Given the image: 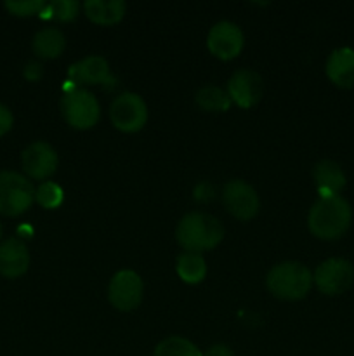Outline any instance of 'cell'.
<instances>
[{
    "label": "cell",
    "mask_w": 354,
    "mask_h": 356,
    "mask_svg": "<svg viewBox=\"0 0 354 356\" xmlns=\"http://www.w3.org/2000/svg\"><path fill=\"white\" fill-rule=\"evenodd\" d=\"M353 222V209L344 197L318 198L307 216L309 232L319 240H339Z\"/></svg>",
    "instance_id": "cell-1"
},
{
    "label": "cell",
    "mask_w": 354,
    "mask_h": 356,
    "mask_svg": "<svg viewBox=\"0 0 354 356\" xmlns=\"http://www.w3.org/2000/svg\"><path fill=\"white\" fill-rule=\"evenodd\" d=\"M224 238V226L217 218L205 212H189L176 228V240L186 252L212 250Z\"/></svg>",
    "instance_id": "cell-2"
},
{
    "label": "cell",
    "mask_w": 354,
    "mask_h": 356,
    "mask_svg": "<svg viewBox=\"0 0 354 356\" xmlns=\"http://www.w3.org/2000/svg\"><path fill=\"white\" fill-rule=\"evenodd\" d=\"M266 285L274 298L283 301H301L311 291L312 273L302 263L285 261L267 273Z\"/></svg>",
    "instance_id": "cell-3"
},
{
    "label": "cell",
    "mask_w": 354,
    "mask_h": 356,
    "mask_svg": "<svg viewBox=\"0 0 354 356\" xmlns=\"http://www.w3.org/2000/svg\"><path fill=\"white\" fill-rule=\"evenodd\" d=\"M35 202V188L28 177L12 170H0V214L16 218Z\"/></svg>",
    "instance_id": "cell-4"
},
{
    "label": "cell",
    "mask_w": 354,
    "mask_h": 356,
    "mask_svg": "<svg viewBox=\"0 0 354 356\" xmlns=\"http://www.w3.org/2000/svg\"><path fill=\"white\" fill-rule=\"evenodd\" d=\"M61 113L69 127L87 131L99 120L101 106L92 92L76 87L61 97Z\"/></svg>",
    "instance_id": "cell-5"
},
{
    "label": "cell",
    "mask_w": 354,
    "mask_h": 356,
    "mask_svg": "<svg viewBox=\"0 0 354 356\" xmlns=\"http://www.w3.org/2000/svg\"><path fill=\"white\" fill-rule=\"evenodd\" d=\"M312 284L325 296L344 294L354 284V264L344 257H330L318 264L312 273Z\"/></svg>",
    "instance_id": "cell-6"
},
{
    "label": "cell",
    "mask_w": 354,
    "mask_h": 356,
    "mask_svg": "<svg viewBox=\"0 0 354 356\" xmlns=\"http://www.w3.org/2000/svg\"><path fill=\"white\" fill-rule=\"evenodd\" d=\"M148 104L139 94L134 92H121L113 99L110 106V118L115 129L121 132L141 131L148 122Z\"/></svg>",
    "instance_id": "cell-7"
},
{
    "label": "cell",
    "mask_w": 354,
    "mask_h": 356,
    "mask_svg": "<svg viewBox=\"0 0 354 356\" xmlns=\"http://www.w3.org/2000/svg\"><path fill=\"white\" fill-rule=\"evenodd\" d=\"M222 204L233 218L239 221H250L260 209L257 191L242 179L228 181L222 188Z\"/></svg>",
    "instance_id": "cell-8"
},
{
    "label": "cell",
    "mask_w": 354,
    "mask_h": 356,
    "mask_svg": "<svg viewBox=\"0 0 354 356\" xmlns=\"http://www.w3.org/2000/svg\"><path fill=\"white\" fill-rule=\"evenodd\" d=\"M142 292H144V285H142L141 277L132 270H121L115 273L108 285V299L118 312H132L139 308L142 301Z\"/></svg>",
    "instance_id": "cell-9"
},
{
    "label": "cell",
    "mask_w": 354,
    "mask_h": 356,
    "mask_svg": "<svg viewBox=\"0 0 354 356\" xmlns=\"http://www.w3.org/2000/svg\"><path fill=\"white\" fill-rule=\"evenodd\" d=\"M245 45L242 28L231 21H219L210 28L207 37V47L217 59L229 61L238 58Z\"/></svg>",
    "instance_id": "cell-10"
},
{
    "label": "cell",
    "mask_w": 354,
    "mask_h": 356,
    "mask_svg": "<svg viewBox=\"0 0 354 356\" xmlns=\"http://www.w3.org/2000/svg\"><path fill=\"white\" fill-rule=\"evenodd\" d=\"M58 153L49 143L35 141L21 153V165L24 174L35 181H45L58 169Z\"/></svg>",
    "instance_id": "cell-11"
},
{
    "label": "cell",
    "mask_w": 354,
    "mask_h": 356,
    "mask_svg": "<svg viewBox=\"0 0 354 356\" xmlns=\"http://www.w3.org/2000/svg\"><path fill=\"white\" fill-rule=\"evenodd\" d=\"M226 90L236 106L248 110L262 97V79L253 70H238L229 76Z\"/></svg>",
    "instance_id": "cell-12"
},
{
    "label": "cell",
    "mask_w": 354,
    "mask_h": 356,
    "mask_svg": "<svg viewBox=\"0 0 354 356\" xmlns=\"http://www.w3.org/2000/svg\"><path fill=\"white\" fill-rule=\"evenodd\" d=\"M68 80L73 83H85V86H96V83H104V86H115V76L111 75L110 63L103 56H89L80 61L73 63L68 68Z\"/></svg>",
    "instance_id": "cell-13"
},
{
    "label": "cell",
    "mask_w": 354,
    "mask_h": 356,
    "mask_svg": "<svg viewBox=\"0 0 354 356\" xmlns=\"http://www.w3.org/2000/svg\"><path fill=\"white\" fill-rule=\"evenodd\" d=\"M30 268V252L19 236H10L0 243V275L9 280L23 277Z\"/></svg>",
    "instance_id": "cell-14"
},
{
    "label": "cell",
    "mask_w": 354,
    "mask_h": 356,
    "mask_svg": "<svg viewBox=\"0 0 354 356\" xmlns=\"http://www.w3.org/2000/svg\"><path fill=\"white\" fill-rule=\"evenodd\" d=\"M326 76L340 89L354 87V49L339 47L332 51L325 65Z\"/></svg>",
    "instance_id": "cell-15"
},
{
    "label": "cell",
    "mask_w": 354,
    "mask_h": 356,
    "mask_svg": "<svg viewBox=\"0 0 354 356\" xmlns=\"http://www.w3.org/2000/svg\"><path fill=\"white\" fill-rule=\"evenodd\" d=\"M312 179H314L319 198L337 197L347 183L342 167L333 160H321L316 163L312 169Z\"/></svg>",
    "instance_id": "cell-16"
},
{
    "label": "cell",
    "mask_w": 354,
    "mask_h": 356,
    "mask_svg": "<svg viewBox=\"0 0 354 356\" xmlns=\"http://www.w3.org/2000/svg\"><path fill=\"white\" fill-rule=\"evenodd\" d=\"M125 2L121 0H87L83 3V13L92 23L101 26H111L124 19L125 16Z\"/></svg>",
    "instance_id": "cell-17"
},
{
    "label": "cell",
    "mask_w": 354,
    "mask_h": 356,
    "mask_svg": "<svg viewBox=\"0 0 354 356\" xmlns=\"http://www.w3.org/2000/svg\"><path fill=\"white\" fill-rule=\"evenodd\" d=\"M31 49L40 59H56L65 52L66 37L58 28H42L31 40Z\"/></svg>",
    "instance_id": "cell-18"
},
{
    "label": "cell",
    "mask_w": 354,
    "mask_h": 356,
    "mask_svg": "<svg viewBox=\"0 0 354 356\" xmlns=\"http://www.w3.org/2000/svg\"><path fill=\"white\" fill-rule=\"evenodd\" d=\"M176 271L184 284L196 285L207 277V263L200 254L184 252L177 257Z\"/></svg>",
    "instance_id": "cell-19"
},
{
    "label": "cell",
    "mask_w": 354,
    "mask_h": 356,
    "mask_svg": "<svg viewBox=\"0 0 354 356\" xmlns=\"http://www.w3.org/2000/svg\"><path fill=\"white\" fill-rule=\"evenodd\" d=\"M198 106L205 111H228L231 108V97L228 90L217 86H205L194 96Z\"/></svg>",
    "instance_id": "cell-20"
},
{
    "label": "cell",
    "mask_w": 354,
    "mask_h": 356,
    "mask_svg": "<svg viewBox=\"0 0 354 356\" xmlns=\"http://www.w3.org/2000/svg\"><path fill=\"white\" fill-rule=\"evenodd\" d=\"M153 356H203V353L191 341L172 336L158 343Z\"/></svg>",
    "instance_id": "cell-21"
},
{
    "label": "cell",
    "mask_w": 354,
    "mask_h": 356,
    "mask_svg": "<svg viewBox=\"0 0 354 356\" xmlns=\"http://www.w3.org/2000/svg\"><path fill=\"white\" fill-rule=\"evenodd\" d=\"M80 3L75 0H56V2L45 3L44 9L38 16L42 19H54V21H71L78 16Z\"/></svg>",
    "instance_id": "cell-22"
},
{
    "label": "cell",
    "mask_w": 354,
    "mask_h": 356,
    "mask_svg": "<svg viewBox=\"0 0 354 356\" xmlns=\"http://www.w3.org/2000/svg\"><path fill=\"white\" fill-rule=\"evenodd\" d=\"M62 198H65V191L52 181H44L35 190V200L44 209H58L62 204Z\"/></svg>",
    "instance_id": "cell-23"
},
{
    "label": "cell",
    "mask_w": 354,
    "mask_h": 356,
    "mask_svg": "<svg viewBox=\"0 0 354 356\" xmlns=\"http://www.w3.org/2000/svg\"><path fill=\"white\" fill-rule=\"evenodd\" d=\"M6 9L9 10L10 14L19 17H28V16H35V14H40V10L45 7V2L42 0H17V2H6L3 3Z\"/></svg>",
    "instance_id": "cell-24"
},
{
    "label": "cell",
    "mask_w": 354,
    "mask_h": 356,
    "mask_svg": "<svg viewBox=\"0 0 354 356\" xmlns=\"http://www.w3.org/2000/svg\"><path fill=\"white\" fill-rule=\"evenodd\" d=\"M12 124H14L12 111H10L6 104L0 103V138L6 136L7 132L12 129Z\"/></svg>",
    "instance_id": "cell-25"
},
{
    "label": "cell",
    "mask_w": 354,
    "mask_h": 356,
    "mask_svg": "<svg viewBox=\"0 0 354 356\" xmlns=\"http://www.w3.org/2000/svg\"><path fill=\"white\" fill-rule=\"evenodd\" d=\"M215 197V190L210 183H200L196 188H194V198L198 202H210L212 198Z\"/></svg>",
    "instance_id": "cell-26"
},
{
    "label": "cell",
    "mask_w": 354,
    "mask_h": 356,
    "mask_svg": "<svg viewBox=\"0 0 354 356\" xmlns=\"http://www.w3.org/2000/svg\"><path fill=\"white\" fill-rule=\"evenodd\" d=\"M42 73H44V68L38 61H30L26 66H24V79L30 80V82H37V80L42 79Z\"/></svg>",
    "instance_id": "cell-27"
},
{
    "label": "cell",
    "mask_w": 354,
    "mask_h": 356,
    "mask_svg": "<svg viewBox=\"0 0 354 356\" xmlns=\"http://www.w3.org/2000/svg\"><path fill=\"white\" fill-rule=\"evenodd\" d=\"M203 356H235L231 348H228L226 344H214L212 348H208L207 353Z\"/></svg>",
    "instance_id": "cell-28"
},
{
    "label": "cell",
    "mask_w": 354,
    "mask_h": 356,
    "mask_svg": "<svg viewBox=\"0 0 354 356\" xmlns=\"http://www.w3.org/2000/svg\"><path fill=\"white\" fill-rule=\"evenodd\" d=\"M17 233H19V236H24V235H28V238H30L31 236V228H28V226H21L19 229H17Z\"/></svg>",
    "instance_id": "cell-29"
},
{
    "label": "cell",
    "mask_w": 354,
    "mask_h": 356,
    "mask_svg": "<svg viewBox=\"0 0 354 356\" xmlns=\"http://www.w3.org/2000/svg\"><path fill=\"white\" fill-rule=\"evenodd\" d=\"M2 235H3V228H2V225H0V238H2Z\"/></svg>",
    "instance_id": "cell-30"
}]
</instances>
